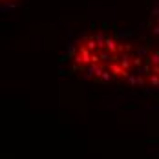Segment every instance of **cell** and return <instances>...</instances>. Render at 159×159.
<instances>
[{
	"label": "cell",
	"mask_w": 159,
	"mask_h": 159,
	"mask_svg": "<svg viewBox=\"0 0 159 159\" xmlns=\"http://www.w3.org/2000/svg\"><path fill=\"white\" fill-rule=\"evenodd\" d=\"M146 42L115 31H88L70 42L64 61L82 79L95 82H125L139 86L146 55Z\"/></svg>",
	"instance_id": "1"
},
{
	"label": "cell",
	"mask_w": 159,
	"mask_h": 159,
	"mask_svg": "<svg viewBox=\"0 0 159 159\" xmlns=\"http://www.w3.org/2000/svg\"><path fill=\"white\" fill-rule=\"evenodd\" d=\"M22 0H2V9L6 11V9H11V7H15V6H18Z\"/></svg>",
	"instance_id": "2"
}]
</instances>
